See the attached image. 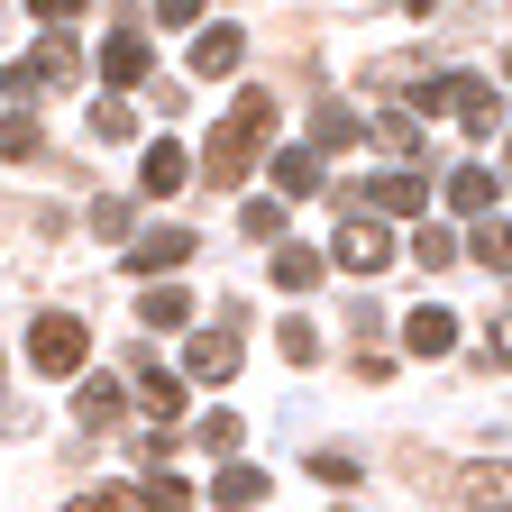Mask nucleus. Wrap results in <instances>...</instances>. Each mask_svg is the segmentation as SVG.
Segmentation results:
<instances>
[{"label": "nucleus", "mask_w": 512, "mask_h": 512, "mask_svg": "<svg viewBox=\"0 0 512 512\" xmlns=\"http://www.w3.org/2000/svg\"><path fill=\"white\" fill-rule=\"evenodd\" d=\"M311 485H357V458H339V448H311Z\"/></svg>", "instance_id": "cd10ccee"}, {"label": "nucleus", "mask_w": 512, "mask_h": 512, "mask_svg": "<svg viewBox=\"0 0 512 512\" xmlns=\"http://www.w3.org/2000/svg\"><path fill=\"white\" fill-rule=\"evenodd\" d=\"M101 83H110L119 101H128V92L147 83V37H138V28H119V37L101 46Z\"/></svg>", "instance_id": "6e6552de"}, {"label": "nucleus", "mask_w": 512, "mask_h": 512, "mask_svg": "<svg viewBox=\"0 0 512 512\" xmlns=\"http://www.w3.org/2000/svg\"><path fill=\"white\" fill-rule=\"evenodd\" d=\"M74 412H83V430H110V421H119V384H110V375H92L83 394H74Z\"/></svg>", "instance_id": "6ab92c4d"}, {"label": "nucleus", "mask_w": 512, "mask_h": 512, "mask_svg": "<svg viewBox=\"0 0 512 512\" xmlns=\"http://www.w3.org/2000/svg\"><path fill=\"white\" fill-rule=\"evenodd\" d=\"M448 202H458V211H467V220H485V211H494V202H503V183H494V174H485V165H458V174H448Z\"/></svg>", "instance_id": "4468645a"}, {"label": "nucleus", "mask_w": 512, "mask_h": 512, "mask_svg": "<svg viewBox=\"0 0 512 512\" xmlns=\"http://www.w3.org/2000/svg\"><path fill=\"white\" fill-rule=\"evenodd\" d=\"M238 64H247V28H202V37H192V83H220V74H238Z\"/></svg>", "instance_id": "423d86ee"}, {"label": "nucleus", "mask_w": 512, "mask_h": 512, "mask_svg": "<svg viewBox=\"0 0 512 512\" xmlns=\"http://www.w3.org/2000/svg\"><path fill=\"white\" fill-rule=\"evenodd\" d=\"M183 174H192V156H183L174 138H156V147L138 156V192H183Z\"/></svg>", "instance_id": "f8f14e48"}, {"label": "nucleus", "mask_w": 512, "mask_h": 512, "mask_svg": "<svg viewBox=\"0 0 512 512\" xmlns=\"http://www.w3.org/2000/svg\"><path fill=\"white\" fill-rule=\"evenodd\" d=\"M366 202H375V211H403V220H412V211H421V174H403V165H394V174H375V183H366Z\"/></svg>", "instance_id": "a211bd4d"}, {"label": "nucleus", "mask_w": 512, "mask_h": 512, "mask_svg": "<svg viewBox=\"0 0 512 512\" xmlns=\"http://www.w3.org/2000/svg\"><path fill=\"white\" fill-rule=\"evenodd\" d=\"M211 494H220L229 512H256V503H266V494H275V476H266V467H247V458H229V467L211 476Z\"/></svg>", "instance_id": "1a4fd4ad"}, {"label": "nucleus", "mask_w": 512, "mask_h": 512, "mask_svg": "<svg viewBox=\"0 0 512 512\" xmlns=\"http://www.w3.org/2000/svg\"><path fill=\"white\" fill-rule=\"evenodd\" d=\"M467 256H476V266H485V275H503V266H512V256H503V211H485V220H476V238H467Z\"/></svg>", "instance_id": "aec40b11"}, {"label": "nucleus", "mask_w": 512, "mask_h": 512, "mask_svg": "<svg viewBox=\"0 0 512 512\" xmlns=\"http://www.w3.org/2000/svg\"><path fill=\"white\" fill-rule=\"evenodd\" d=\"M37 147H46V128H37L28 110H10V119H0V156H10V165H19V156H37Z\"/></svg>", "instance_id": "4be33fe9"}, {"label": "nucleus", "mask_w": 512, "mask_h": 512, "mask_svg": "<svg viewBox=\"0 0 512 512\" xmlns=\"http://www.w3.org/2000/svg\"><path fill=\"white\" fill-rule=\"evenodd\" d=\"M412 10H439V0H412Z\"/></svg>", "instance_id": "c9c22d12"}, {"label": "nucleus", "mask_w": 512, "mask_h": 512, "mask_svg": "<svg viewBox=\"0 0 512 512\" xmlns=\"http://www.w3.org/2000/svg\"><path fill=\"white\" fill-rule=\"evenodd\" d=\"M202 448H220V458H229V448H238V412H211V421H202Z\"/></svg>", "instance_id": "2f4dec72"}, {"label": "nucleus", "mask_w": 512, "mask_h": 512, "mask_svg": "<svg viewBox=\"0 0 512 512\" xmlns=\"http://www.w3.org/2000/svg\"><path fill=\"white\" fill-rule=\"evenodd\" d=\"M156 19L165 28H192V19H202V0H156Z\"/></svg>", "instance_id": "473e14b6"}, {"label": "nucleus", "mask_w": 512, "mask_h": 512, "mask_svg": "<svg viewBox=\"0 0 512 512\" xmlns=\"http://www.w3.org/2000/svg\"><path fill=\"white\" fill-rule=\"evenodd\" d=\"M138 320H147V330H183V320H192V302H183L174 284H156V293L138 302Z\"/></svg>", "instance_id": "412c9836"}, {"label": "nucleus", "mask_w": 512, "mask_h": 512, "mask_svg": "<svg viewBox=\"0 0 512 512\" xmlns=\"http://www.w3.org/2000/svg\"><path fill=\"white\" fill-rule=\"evenodd\" d=\"M0 375H10V366H0Z\"/></svg>", "instance_id": "e433bc0d"}, {"label": "nucleus", "mask_w": 512, "mask_h": 512, "mask_svg": "<svg viewBox=\"0 0 512 512\" xmlns=\"http://www.w3.org/2000/svg\"><path fill=\"white\" fill-rule=\"evenodd\" d=\"M320 266H339V275H384V266H394V238H384V220L348 211V220H339V238H330V256H320Z\"/></svg>", "instance_id": "7ed1b4c3"}, {"label": "nucleus", "mask_w": 512, "mask_h": 512, "mask_svg": "<svg viewBox=\"0 0 512 512\" xmlns=\"http://www.w3.org/2000/svg\"><path fill=\"white\" fill-rule=\"evenodd\" d=\"M183 375H192V384H229V375H238V339H229V330H192Z\"/></svg>", "instance_id": "0eeeda50"}, {"label": "nucleus", "mask_w": 512, "mask_h": 512, "mask_svg": "<svg viewBox=\"0 0 512 512\" xmlns=\"http://www.w3.org/2000/svg\"><path fill=\"white\" fill-rule=\"evenodd\" d=\"M320 275H330V266H320V256H311V247H293V238H275V284H284V293H311Z\"/></svg>", "instance_id": "f3484780"}, {"label": "nucleus", "mask_w": 512, "mask_h": 512, "mask_svg": "<svg viewBox=\"0 0 512 512\" xmlns=\"http://www.w3.org/2000/svg\"><path fill=\"white\" fill-rule=\"evenodd\" d=\"M412 266H458V238H448V229H412Z\"/></svg>", "instance_id": "a878e982"}, {"label": "nucleus", "mask_w": 512, "mask_h": 512, "mask_svg": "<svg viewBox=\"0 0 512 512\" xmlns=\"http://www.w3.org/2000/svg\"><path fill=\"white\" fill-rule=\"evenodd\" d=\"M403 348L412 357H448V348H458V311H412L403 320Z\"/></svg>", "instance_id": "9b49d317"}, {"label": "nucleus", "mask_w": 512, "mask_h": 512, "mask_svg": "<svg viewBox=\"0 0 512 512\" xmlns=\"http://www.w3.org/2000/svg\"><path fill=\"white\" fill-rule=\"evenodd\" d=\"M92 229H101V238H128V202H119V192H101V202H92Z\"/></svg>", "instance_id": "7c9ffc66"}, {"label": "nucleus", "mask_w": 512, "mask_h": 512, "mask_svg": "<svg viewBox=\"0 0 512 512\" xmlns=\"http://www.w3.org/2000/svg\"><path fill=\"white\" fill-rule=\"evenodd\" d=\"M375 138L394 147V156H421V119H412V110H384V119H375Z\"/></svg>", "instance_id": "b1692460"}, {"label": "nucleus", "mask_w": 512, "mask_h": 512, "mask_svg": "<svg viewBox=\"0 0 512 512\" xmlns=\"http://www.w3.org/2000/svg\"><path fill=\"white\" fill-rule=\"evenodd\" d=\"M138 412L165 430V421L183 412V375H165V366H147V357H138Z\"/></svg>", "instance_id": "9d476101"}, {"label": "nucleus", "mask_w": 512, "mask_h": 512, "mask_svg": "<svg viewBox=\"0 0 512 512\" xmlns=\"http://www.w3.org/2000/svg\"><path fill=\"white\" fill-rule=\"evenodd\" d=\"M138 503H147V512H192V485H183V476H147Z\"/></svg>", "instance_id": "393cba45"}, {"label": "nucleus", "mask_w": 512, "mask_h": 512, "mask_svg": "<svg viewBox=\"0 0 512 512\" xmlns=\"http://www.w3.org/2000/svg\"><path fill=\"white\" fill-rule=\"evenodd\" d=\"M421 101H439V110H458L467 128H476V138H494V128H503V92L485 83V74H439Z\"/></svg>", "instance_id": "20e7f679"}, {"label": "nucleus", "mask_w": 512, "mask_h": 512, "mask_svg": "<svg viewBox=\"0 0 512 512\" xmlns=\"http://www.w3.org/2000/svg\"><path fill=\"white\" fill-rule=\"evenodd\" d=\"M357 138H366L357 110H311V156H339V147H357Z\"/></svg>", "instance_id": "dca6fc26"}, {"label": "nucleus", "mask_w": 512, "mask_h": 512, "mask_svg": "<svg viewBox=\"0 0 512 512\" xmlns=\"http://www.w3.org/2000/svg\"><path fill=\"white\" fill-rule=\"evenodd\" d=\"M64 512H128V494H74Z\"/></svg>", "instance_id": "72a5a7b5"}, {"label": "nucleus", "mask_w": 512, "mask_h": 512, "mask_svg": "<svg viewBox=\"0 0 512 512\" xmlns=\"http://www.w3.org/2000/svg\"><path fill=\"white\" fill-rule=\"evenodd\" d=\"M128 119H138V110H128V101H119V92H110V101H101V110H92V138H128Z\"/></svg>", "instance_id": "c756f323"}, {"label": "nucleus", "mask_w": 512, "mask_h": 512, "mask_svg": "<svg viewBox=\"0 0 512 512\" xmlns=\"http://www.w3.org/2000/svg\"><path fill=\"white\" fill-rule=\"evenodd\" d=\"M458 503H467V512H503V467H467Z\"/></svg>", "instance_id": "5701e85b"}, {"label": "nucleus", "mask_w": 512, "mask_h": 512, "mask_svg": "<svg viewBox=\"0 0 512 512\" xmlns=\"http://www.w3.org/2000/svg\"><path fill=\"white\" fill-rule=\"evenodd\" d=\"M275 348H284L293 366H311V357H320V330H311V320H284V330H275Z\"/></svg>", "instance_id": "bb28decb"}, {"label": "nucleus", "mask_w": 512, "mask_h": 512, "mask_svg": "<svg viewBox=\"0 0 512 512\" xmlns=\"http://www.w3.org/2000/svg\"><path fill=\"white\" fill-rule=\"evenodd\" d=\"M28 10H37L46 28H55V19H74V10H83V0H28Z\"/></svg>", "instance_id": "f704fd0d"}, {"label": "nucleus", "mask_w": 512, "mask_h": 512, "mask_svg": "<svg viewBox=\"0 0 512 512\" xmlns=\"http://www.w3.org/2000/svg\"><path fill=\"white\" fill-rule=\"evenodd\" d=\"M302 192H320V156L311 147H284L275 156V202H302Z\"/></svg>", "instance_id": "2eb2a0df"}, {"label": "nucleus", "mask_w": 512, "mask_h": 512, "mask_svg": "<svg viewBox=\"0 0 512 512\" xmlns=\"http://www.w3.org/2000/svg\"><path fill=\"white\" fill-rule=\"evenodd\" d=\"M183 256H192V229H147V238H138V256H128V266H138V275H174Z\"/></svg>", "instance_id": "ddd939ff"}, {"label": "nucleus", "mask_w": 512, "mask_h": 512, "mask_svg": "<svg viewBox=\"0 0 512 512\" xmlns=\"http://www.w3.org/2000/svg\"><path fill=\"white\" fill-rule=\"evenodd\" d=\"M266 147H275V92H238L202 147V183H247Z\"/></svg>", "instance_id": "f257e3e1"}, {"label": "nucleus", "mask_w": 512, "mask_h": 512, "mask_svg": "<svg viewBox=\"0 0 512 512\" xmlns=\"http://www.w3.org/2000/svg\"><path fill=\"white\" fill-rule=\"evenodd\" d=\"M74 83H83V55L64 46V37L28 46V55L10 64V74H0V92H10V101H28V92H74Z\"/></svg>", "instance_id": "f03ea898"}, {"label": "nucleus", "mask_w": 512, "mask_h": 512, "mask_svg": "<svg viewBox=\"0 0 512 512\" xmlns=\"http://www.w3.org/2000/svg\"><path fill=\"white\" fill-rule=\"evenodd\" d=\"M83 348H92V339H83V320H74V311H46L37 330H28V366H37V375H74Z\"/></svg>", "instance_id": "39448f33"}, {"label": "nucleus", "mask_w": 512, "mask_h": 512, "mask_svg": "<svg viewBox=\"0 0 512 512\" xmlns=\"http://www.w3.org/2000/svg\"><path fill=\"white\" fill-rule=\"evenodd\" d=\"M238 229H247V238H284V202H247Z\"/></svg>", "instance_id": "c85d7f7f"}]
</instances>
